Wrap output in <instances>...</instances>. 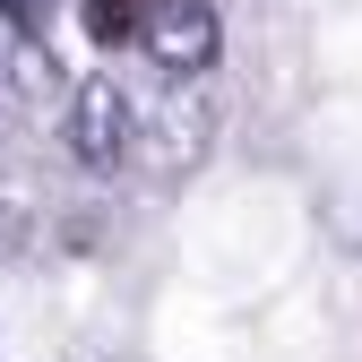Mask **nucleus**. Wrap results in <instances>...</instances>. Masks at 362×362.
Listing matches in <instances>:
<instances>
[{
  "instance_id": "obj_1",
  "label": "nucleus",
  "mask_w": 362,
  "mask_h": 362,
  "mask_svg": "<svg viewBox=\"0 0 362 362\" xmlns=\"http://www.w3.org/2000/svg\"><path fill=\"white\" fill-rule=\"evenodd\" d=\"M129 129L156 173H199L207 164V139H216V95L199 78H173L156 104H129Z\"/></svg>"
},
{
  "instance_id": "obj_2",
  "label": "nucleus",
  "mask_w": 362,
  "mask_h": 362,
  "mask_svg": "<svg viewBox=\"0 0 362 362\" xmlns=\"http://www.w3.org/2000/svg\"><path fill=\"white\" fill-rule=\"evenodd\" d=\"M139 43L156 52L164 78H199L216 61V9L207 0H156V18L139 26Z\"/></svg>"
},
{
  "instance_id": "obj_3",
  "label": "nucleus",
  "mask_w": 362,
  "mask_h": 362,
  "mask_svg": "<svg viewBox=\"0 0 362 362\" xmlns=\"http://www.w3.org/2000/svg\"><path fill=\"white\" fill-rule=\"evenodd\" d=\"M61 129H69V156L78 164H112L129 147V95H121L112 78H86V86H69Z\"/></svg>"
},
{
  "instance_id": "obj_4",
  "label": "nucleus",
  "mask_w": 362,
  "mask_h": 362,
  "mask_svg": "<svg viewBox=\"0 0 362 362\" xmlns=\"http://www.w3.org/2000/svg\"><path fill=\"white\" fill-rule=\"evenodd\" d=\"M147 18H156V0H78V26L95 43H139Z\"/></svg>"
},
{
  "instance_id": "obj_5",
  "label": "nucleus",
  "mask_w": 362,
  "mask_h": 362,
  "mask_svg": "<svg viewBox=\"0 0 362 362\" xmlns=\"http://www.w3.org/2000/svg\"><path fill=\"white\" fill-rule=\"evenodd\" d=\"M0 26L9 35H43V0H0Z\"/></svg>"
}]
</instances>
